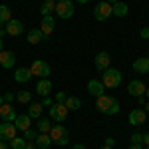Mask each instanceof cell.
Returning <instances> with one entry per match:
<instances>
[{"label": "cell", "instance_id": "obj_1", "mask_svg": "<svg viewBox=\"0 0 149 149\" xmlns=\"http://www.w3.org/2000/svg\"><path fill=\"white\" fill-rule=\"evenodd\" d=\"M95 107H97V111H102L105 115H115L119 113V102L111 97V95H100V97H95Z\"/></svg>", "mask_w": 149, "mask_h": 149}, {"label": "cell", "instance_id": "obj_2", "mask_svg": "<svg viewBox=\"0 0 149 149\" xmlns=\"http://www.w3.org/2000/svg\"><path fill=\"white\" fill-rule=\"evenodd\" d=\"M48 135H50V139H52L54 145L64 147V145H68V143H70V133H68V129L62 125V123L52 125V127H50V131H48Z\"/></svg>", "mask_w": 149, "mask_h": 149}, {"label": "cell", "instance_id": "obj_3", "mask_svg": "<svg viewBox=\"0 0 149 149\" xmlns=\"http://www.w3.org/2000/svg\"><path fill=\"white\" fill-rule=\"evenodd\" d=\"M102 84L105 86V90H113L121 84V72L115 68H107L102 72Z\"/></svg>", "mask_w": 149, "mask_h": 149}, {"label": "cell", "instance_id": "obj_4", "mask_svg": "<svg viewBox=\"0 0 149 149\" xmlns=\"http://www.w3.org/2000/svg\"><path fill=\"white\" fill-rule=\"evenodd\" d=\"M56 14L58 18H62V20H68L74 16V2L72 0H60L56 2Z\"/></svg>", "mask_w": 149, "mask_h": 149}, {"label": "cell", "instance_id": "obj_5", "mask_svg": "<svg viewBox=\"0 0 149 149\" xmlns=\"http://www.w3.org/2000/svg\"><path fill=\"white\" fill-rule=\"evenodd\" d=\"M68 107L64 105V103H52L50 107H48V115H50V119H54V121H64L66 117H68Z\"/></svg>", "mask_w": 149, "mask_h": 149}, {"label": "cell", "instance_id": "obj_6", "mask_svg": "<svg viewBox=\"0 0 149 149\" xmlns=\"http://www.w3.org/2000/svg\"><path fill=\"white\" fill-rule=\"evenodd\" d=\"M93 16H95L97 22H105V20L111 16V4L105 2V0L97 2V4H95V10H93Z\"/></svg>", "mask_w": 149, "mask_h": 149}, {"label": "cell", "instance_id": "obj_7", "mask_svg": "<svg viewBox=\"0 0 149 149\" xmlns=\"http://www.w3.org/2000/svg\"><path fill=\"white\" fill-rule=\"evenodd\" d=\"M30 72H32V76H38V78H46V76H50V66H48L44 60H36L34 64H32V68H30Z\"/></svg>", "mask_w": 149, "mask_h": 149}, {"label": "cell", "instance_id": "obj_8", "mask_svg": "<svg viewBox=\"0 0 149 149\" xmlns=\"http://www.w3.org/2000/svg\"><path fill=\"white\" fill-rule=\"evenodd\" d=\"M16 125L14 123H8V121H4V123H0V141H10V139L16 137Z\"/></svg>", "mask_w": 149, "mask_h": 149}, {"label": "cell", "instance_id": "obj_9", "mask_svg": "<svg viewBox=\"0 0 149 149\" xmlns=\"http://www.w3.org/2000/svg\"><path fill=\"white\" fill-rule=\"evenodd\" d=\"M145 119H147V113H145V109H141V107H135V109L129 111V123H131V125H143Z\"/></svg>", "mask_w": 149, "mask_h": 149}, {"label": "cell", "instance_id": "obj_10", "mask_svg": "<svg viewBox=\"0 0 149 149\" xmlns=\"http://www.w3.org/2000/svg\"><path fill=\"white\" fill-rule=\"evenodd\" d=\"M14 64H16L14 52H10V50H2V52H0V66H2L4 70H10V68H14Z\"/></svg>", "mask_w": 149, "mask_h": 149}, {"label": "cell", "instance_id": "obj_11", "mask_svg": "<svg viewBox=\"0 0 149 149\" xmlns=\"http://www.w3.org/2000/svg\"><path fill=\"white\" fill-rule=\"evenodd\" d=\"M88 93L93 97H100L105 93V86L102 84V80H90L88 81Z\"/></svg>", "mask_w": 149, "mask_h": 149}, {"label": "cell", "instance_id": "obj_12", "mask_svg": "<svg viewBox=\"0 0 149 149\" xmlns=\"http://www.w3.org/2000/svg\"><path fill=\"white\" fill-rule=\"evenodd\" d=\"M0 119L2 121H8V123H14L16 111H14V107H12L10 103H2L0 105Z\"/></svg>", "mask_w": 149, "mask_h": 149}, {"label": "cell", "instance_id": "obj_13", "mask_svg": "<svg viewBox=\"0 0 149 149\" xmlns=\"http://www.w3.org/2000/svg\"><path fill=\"white\" fill-rule=\"evenodd\" d=\"M145 90H147V86L143 84L141 80H131L129 81V86H127V92L131 93V95H145Z\"/></svg>", "mask_w": 149, "mask_h": 149}, {"label": "cell", "instance_id": "obj_14", "mask_svg": "<svg viewBox=\"0 0 149 149\" xmlns=\"http://www.w3.org/2000/svg\"><path fill=\"white\" fill-rule=\"evenodd\" d=\"M50 92H52V81L48 80V78H40L38 84H36V93L42 95V97H46V95H50Z\"/></svg>", "mask_w": 149, "mask_h": 149}, {"label": "cell", "instance_id": "obj_15", "mask_svg": "<svg viewBox=\"0 0 149 149\" xmlns=\"http://www.w3.org/2000/svg\"><path fill=\"white\" fill-rule=\"evenodd\" d=\"M109 64H111V58L107 52H100L97 56H95V70L97 72H103V70L109 68Z\"/></svg>", "mask_w": 149, "mask_h": 149}, {"label": "cell", "instance_id": "obj_16", "mask_svg": "<svg viewBox=\"0 0 149 149\" xmlns=\"http://www.w3.org/2000/svg\"><path fill=\"white\" fill-rule=\"evenodd\" d=\"M14 125L18 131H26V129H30L32 127V117L30 115H16V119H14Z\"/></svg>", "mask_w": 149, "mask_h": 149}, {"label": "cell", "instance_id": "obj_17", "mask_svg": "<svg viewBox=\"0 0 149 149\" xmlns=\"http://www.w3.org/2000/svg\"><path fill=\"white\" fill-rule=\"evenodd\" d=\"M54 28H56V20H54V16H44V18H42V24H40L42 34L50 36L52 32H54Z\"/></svg>", "mask_w": 149, "mask_h": 149}, {"label": "cell", "instance_id": "obj_18", "mask_svg": "<svg viewBox=\"0 0 149 149\" xmlns=\"http://www.w3.org/2000/svg\"><path fill=\"white\" fill-rule=\"evenodd\" d=\"M6 32H8V36H20L24 32V24L20 20H14L12 18L10 22L6 24Z\"/></svg>", "mask_w": 149, "mask_h": 149}, {"label": "cell", "instance_id": "obj_19", "mask_svg": "<svg viewBox=\"0 0 149 149\" xmlns=\"http://www.w3.org/2000/svg\"><path fill=\"white\" fill-rule=\"evenodd\" d=\"M111 14L113 16H117V18H123V16H127L129 14V6H127L125 2H115V4H111Z\"/></svg>", "mask_w": 149, "mask_h": 149}, {"label": "cell", "instance_id": "obj_20", "mask_svg": "<svg viewBox=\"0 0 149 149\" xmlns=\"http://www.w3.org/2000/svg\"><path fill=\"white\" fill-rule=\"evenodd\" d=\"M133 70L137 74H149V58H137V60H133Z\"/></svg>", "mask_w": 149, "mask_h": 149}, {"label": "cell", "instance_id": "obj_21", "mask_svg": "<svg viewBox=\"0 0 149 149\" xmlns=\"http://www.w3.org/2000/svg\"><path fill=\"white\" fill-rule=\"evenodd\" d=\"M44 38H46V36L42 34V30H40V28H32V30L26 34V40H28V44H40Z\"/></svg>", "mask_w": 149, "mask_h": 149}, {"label": "cell", "instance_id": "obj_22", "mask_svg": "<svg viewBox=\"0 0 149 149\" xmlns=\"http://www.w3.org/2000/svg\"><path fill=\"white\" fill-rule=\"evenodd\" d=\"M30 78H32L30 68H18V70H16V74H14V80L18 81V84H26Z\"/></svg>", "mask_w": 149, "mask_h": 149}, {"label": "cell", "instance_id": "obj_23", "mask_svg": "<svg viewBox=\"0 0 149 149\" xmlns=\"http://www.w3.org/2000/svg\"><path fill=\"white\" fill-rule=\"evenodd\" d=\"M64 105L68 107V111H78V109L81 107V100L76 97V95H68V100L64 102Z\"/></svg>", "mask_w": 149, "mask_h": 149}, {"label": "cell", "instance_id": "obj_24", "mask_svg": "<svg viewBox=\"0 0 149 149\" xmlns=\"http://www.w3.org/2000/svg\"><path fill=\"white\" fill-rule=\"evenodd\" d=\"M36 147H42V149H48L50 145H52V139H50V135L48 133H38V137H36Z\"/></svg>", "mask_w": 149, "mask_h": 149}, {"label": "cell", "instance_id": "obj_25", "mask_svg": "<svg viewBox=\"0 0 149 149\" xmlns=\"http://www.w3.org/2000/svg\"><path fill=\"white\" fill-rule=\"evenodd\" d=\"M12 20V14H10V8L6 4H0V26H6V24Z\"/></svg>", "mask_w": 149, "mask_h": 149}, {"label": "cell", "instance_id": "obj_26", "mask_svg": "<svg viewBox=\"0 0 149 149\" xmlns=\"http://www.w3.org/2000/svg\"><path fill=\"white\" fill-rule=\"evenodd\" d=\"M40 12H42V16H52V12H56V2L44 0L42 6H40Z\"/></svg>", "mask_w": 149, "mask_h": 149}, {"label": "cell", "instance_id": "obj_27", "mask_svg": "<svg viewBox=\"0 0 149 149\" xmlns=\"http://www.w3.org/2000/svg\"><path fill=\"white\" fill-rule=\"evenodd\" d=\"M42 103H38V102H32L30 103V107H28V115L32 117V119H38L40 115H42Z\"/></svg>", "mask_w": 149, "mask_h": 149}, {"label": "cell", "instance_id": "obj_28", "mask_svg": "<svg viewBox=\"0 0 149 149\" xmlns=\"http://www.w3.org/2000/svg\"><path fill=\"white\" fill-rule=\"evenodd\" d=\"M16 100L20 103H30L32 100V92H28V90H20V92L16 93Z\"/></svg>", "mask_w": 149, "mask_h": 149}, {"label": "cell", "instance_id": "obj_29", "mask_svg": "<svg viewBox=\"0 0 149 149\" xmlns=\"http://www.w3.org/2000/svg\"><path fill=\"white\" fill-rule=\"evenodd\" d=\"M8 145H10L12 149H24V147H26V139L16 135L14 139H10V141H8Z\"/></svg>", "mask_w": 149, "mask_h": 149}, {"label": "cell", "instance_id": "obj_30", "mask_svg": "<svg viewBox=\"0 0 149 149\" xmlns=\"http://www.w3.org/2000/svg\"><path fill=\"white\" fill-rule=\"evenodd\" d=\"M50 127H52V123L48 121L46 117H44V119H40V121H38V133H48V131H50Z\"/></svg>", "mask_w": 149, "mask_h": 149}, {"label": "cell", "instance_id": "obj_31", "mask_svg": "<svg viewBox=\"0 0 149 149\" xmlns=\"http://www.w3.org/2000/svg\"><path fill=\"white\" fill-rule=\"evenodd\" d=\"M36 137H38V131L32 129V127L24 131V139H26V141H36Z\"/></svg>", "mask_w": 149, "mask_h": 149}, {"label": "cell", "instance_id": "obj_32", "mask_svg": "<svg viewBox=\"0 0 149 149\" xmlns=\"http://www.w3.org/2000/svg\"><path fill=\"white\" fill-rule=\"evenodd\" d=\"M129 141H131V145H141V143H143V135H141V133H131Z\"/></svg>", "mask_w": 149, "mask_h": 149}, {"label": "cell", "instance_id": "obj_33", "mask_svg": "<svg viewBox=\"0 0 149 149\" xmlns=\"http://www.w3.org/2000/svg\"><path fill=\"white\" fill-rule=\"evenodd\" d=\"M66 100H68V95H66L64 92H58L56 93V103H64Z\"/></svg>", "mask_w": 149, "mask_h": 149}, {"label": "cell", "instance_id": "obj_34", "mask_svg": "<svg viewBox=\"0 0 149 149\" xmlns=\"http://www.w3.org/2000/svg\"><path fill=\"white\" fill-rule=\"evenodd\" d=\"M2 97H4V103H10V102H14V97H16V95H14L12 92H6Z\"/></svg>", "mask_w": 149, "mask_h": 149}, {"label": "cell", "instance_id": "obj_35", "mask_svg": "<svg viewBox=\"0 0 149 149\" xmlns=\"http://www.w3.org/2000/svg\"><path fill=\"white\" fill-rule=\"evenodd\" d=\"M42 107H50V105H52V103H54V100H52V97H50V95H46V97H44V100H42Z\"/></svg>", "mask_w": 149, "mask_h": 149}, {"label": "cell", "instance_id": "obj_36", "mask_svg": "<svg viewBox=\"0 0 149 149\" xmlns=\"http://www.w3.org/2000/svg\"><path fill=\"white\" fill-rule=\"evenodd\" d=\"M139 36H141L143 40H147V38H149V28H141V32H139Z\"/></svg>", "mask_w": 149, "mask_h": 149}, {"label": "cell", "instance_id": "obj_37", "mask_svg": "<svg viewBox=\"0 0 149 149\" xmlns=\"http://www.w3.org/2000/svg\"><path fill=\"white\" fill-rule=\"evenodd\" d=\"M137 102H139V105H145L147 97H145V95H137Z\"/></svg>", "mask_w": 149, "mask_h": 149}, {"label": "cell", "instance_id": "obj_38", "mask_svg": "<svg viewBox=\"0 0 149 149\" xmlns=\"http://www.w3.org/2000/svg\"><path fill=\"white\" fill-rule=\"evenodd\" d=\"M24 149H36V143L34 141H26V147Z\"/></svg>", "mask_w": 149, "mask_h": 149}, {"label": "cell", "instance_id": "obj_39", "mask_svg": "<svg viewBox=\"0 0 149 149\" xmlns=\"http://www.w3.org/2000/svg\"><path fill=\"white\" fill-rule=\"evenodd\" d=\"M143 145L149 147V133H143Z\"/></svg>", "mask_w": 149, "mask_h": 149}, {"label": "cell", "instance_id": "obj_40", "mask_svg": "<svg viewBox=\"0 0 149 149\" xmlns=\"http://www.w3.org/2000/svg\"><path fill=\"white\" fill-rule=\"evenodd\" d=\"M113 143H115L113 137H107V139H105V145H107V147H113Z\"/></svg>", "mask_w": 149, "mask_h": 149}, {"label": "cell", "instance_id": "obj_41", "mask_svg": "<svg viewBox=\"0 0 149 149\" xmlns=\"http://www.w3.org/2000/svg\"><path fill=\"white\" fill-rule=\"evenodd\" d=\"M72 149H86V145H84V143H76Z\"/></svg>", "mask_w": 149, "mask_h": 149}, {"label": "cell", "instance_id": "obj_42", "mask_svg": "<svg viewBox=\"0 0 149 149\" xmlns=\"http://www.w3.org/2000/svg\"><path fill=\"white\" fill-rule=\"evenodd\" d=\"M4 36H8V32H6V28H0V38H4Z\"/></svg>", "mask_w": 149, "mask_h": 149}, {"label": "cell", "instance_id": "obj_43", "mask_svg": "<svg viewBox=\"0 0 149 149\" xmlns=\"http://www.w3.org/2000/svg\"><path fill=\"white\" fill-rule=\"evenodd\" d=\"M0 149H8V143L6 141H0Z\"/></svg>", "mask_w": 149, "mask_h": 149}, {"label": "cell", "instance_id": "obj_44", "mask_svg": "<svg viewBox=\"0 0 149 149\" xmlns=\"http://www.w3.org/2000/svg\"><path fill=\"white\" fill-rule=\"evenodd\" d=\"M143 107H145V113H149V102H145V105H143Z\"/></svg>", "mask_w": 149, "mask_h": 149}, {"label": "cell", "instance_id": "obj_45", "mask_svg": "<svg viewBox=\"0 0 149 149\" xmlns=\"http://www.w3.org/2000/svg\"><path fill=\"white\" fill-rule=\"evenodd\" d=\"M129 149H143L141 145H129Z\"/></svg>", "mask_w": 149, "mask_h": 149}, {"label": "cell", "instance_id": "obj_46", "mask_svg": "<svg viewBox=\"0 0 149 149\" xmlns=\"http://www.w3.org/2000/svg\"><path fill=\"white\" fill-rule=\"evenodd\" d=\"M76 2H80V4H88L90 0H76Z\"/></svg>", "mask_w": 149, "mask_h": 149}, {"label": "cell", "instance_id": "obj_47", "mask_svg": "<svg viewBox=\"0 0 149 149\" xmlns=\"http://www.w3.org/2000/svg\"><path fill=\"white\" fill-rule=\"evenodd\" d=\"M145 97L149 100V86H147V90H145Z\"/></svg>", "mask_w": 149, "mask_h": 149}, {"label": "cell", "instance_id": "obj_48", "mask_svg": "<svg viewBox=\"0 0 149 149\" xmlns=\"http://www.w3.org/2000/svg\"><path fill=\"white\" fill-rule=\"evenodd\" d=\"M105 2H109V4H115V2H119V0H105Z\"/></svg>", "mask_w": 149, "mask_h": 149}, {"label": "cell", "instance_id": "obj_49", "mask_svg": "<svg viewBox=\"0 0 149 149\" xmlns=\"http://www.w3.org/2000/svg\"><path fill=\"white\" fill-rule=\"evenodd\" d=\"M2 46H4V44H2V38H0V52H2Z\"/></svg>", "mask_w": 149, "mask_h": 149}, {"label": "cell", "instance_id": "obj_50", "mask_svg": "<svg viewBox=\"0 0 149 149\" xmlns=\"http://www.w3.org/2000/svg\"><path fill=\"white\" fill-rule=\"evenodd\" d=\"M2 103H4V97H2V95H0V105H2Z\"/></svg>", "mask_w": 149, "mask_h": 149}, {"label": "cell", "instance_id": "obj_51", "mask_svg": "<svg viewBox=\"0 0 149 149\" xmlns=\"http://www.w3.org/2000/svg\"><path fill=\"white\" fill-rule=\"evenodd\" d=\"M102 149H113V147H107V145H103V147Z\"/></svg>", "mask_w": 149, "mask_h": 149}, {"label": "cell", "instance_id": "obj_52", "mask_svg": "<svg viewBox=\"0 0 149 149\" xmlns=\"http://www.w3.org/2000/svg\"><path fill=\"white\" fill-rule=\"evenodd\" d=\"M52 2H60V0H52Z\"/></svg>", "mask_w": 149, "mask_h": 149}, {"label": "cell", "instance_id": "obj_53", "mask_svg": "<svg viewBox=\"0 0 149 149\" xmlns=\"http://www.w3.org/2000/svg\"><path fill=\"white\" fill-rule=\"evenodd\" d=\"M36 149H42V147H36Z\"/></svg>", "mask_w": 149, "mask_h": 149}, {"label": "cell", "instance_id": "obj_54", "mask_svg": "<svg viewBox=\"0 0 149 149\" xmlns=\"http://www.w3.org/2000/svg\"><path fill=\"white\" fill-rule=\"evenodd\" d=\"M147 58H149V52H147Z\"/></svg>", "mask_w": 149, "mask_h": 149}, {"label": "cell", "instance_id": "obj_55", "mask_svg": "<svg viewBox=\"0 0 149 149\" xmlns=\"http://www.w3.org/2000/svg\"><path fill=\"white\" fill-rule=\"evenodd\" d=\"M145 149H149V147H145Z\"/></svg>", "mask_w": 149, "mask_h": 149}]
</instances>
